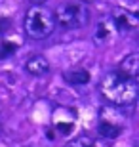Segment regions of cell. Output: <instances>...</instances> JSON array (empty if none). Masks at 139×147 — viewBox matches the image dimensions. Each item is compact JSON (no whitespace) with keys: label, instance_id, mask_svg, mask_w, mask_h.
Segmentation results:
<instances>
[{"label":"cell","instance_id":"6da1fadb","mask_svg":"<svg viewBox=\"0 0 139 147\" xmlns=\"http://www.w3.org/2000/svg\"><path fill=\"white\" fill-rule=\"evenodd\" d=\"M103 98L114 105H132L139 99V84L124 73H109L101 82Z\"/></svg>","mask_w":139,"mask_h":147},{"label":"cell","instance_id":"7a4b0ae2","mask_svg":"<svg viewBox=\"0 0 139 147\" xmlns=\"http://www.w3.org/2000/svg\"><path fill=\"white\" fill-rule=\"evenodd\" d=\"M25 33L29 34L34 40H42V38H48L50 34L54 33L55 25V11H52L48 6L44 4H36L31 6L25 13Z\"/></svg>","mask_w":139,"mask_h":147},{"label":"cell","instance_id":"3957f363","mask_svg":"<svg viewBox=\"0 0 139 147\" xmlns=\"http://www.w3.org/2000/svg\"><path fill=\"white\" fill-rule=\"evenodd\" d=\"M88 19H90V13H88L86 4L82 2H67L55 10V21L65 31L84 27L88 25Z\"/></svg>","mask_w":139,"mask_h":147},{"label":"cell","instance_id":"277c9868","mask_svg":"<svg viewBox=\"0 0 139 147\" xmlns=\"http://www.w3.org/2000/svg\"><path fill=\"white\" fill-rule=\"evenodd\" d=\"M76 124V113L69 107H57L54 113V130L61 136H69Z\"/></svg>","mask_w":139,"mask_h":147},{"label":"cell","instance_id":"5b68a950","mask_svg":"<svg viewBox=\"0 0 139 147\" xmlns=\"http://www.w3.org/2000/svg\"><path fill=\"white\" fill-rule=\"evenodd\" d=\"M25 69L32 76H44L50 71V63L44 55H32V57H29L25 61Z\"/></svg>","mask_w":139,"mask_h":147},{"label":"cell","instance_id":"8992f818","mask_svg":"<svg viewBox=\"0 0 139 147\" xmlns=\"http://www.w3.org/2000/svg\"><path fill=\"white\" fill-rule=\"evenodd\" d=\"M120 73H124L126 76H130L132 80H135L139 84V54L126 55L120 63Z\"/></svg>","mask_w":139,"mask_h":147},{"label":"cell","instance_id":"52a82bcc","mask_svg":"<svg viewBox=\"0 0 139 147\" xmlns=\"http://www.w3.org/2000/svg\"><path fill=\"white\" fill-rule=\"evenodd\" d=\"M63 78L69 84H88L90 82V73L86 69H69L63 73Z\"/></svg>","mask_w":139,"mask_h":147},{"label":"cell","instance_id":"ba28073f","mask_svg":"<svg viewBox=\"0 0 139 147\" xmlns=\"http://www.w3.org/2000/svg\"><path fill=\"white\" fill-rule=\"evenodd\" d=\"M97 130H99V134H101L103 138H109V140L120 136V126L112 124V122H107V120H101L99 126H97Z\"/></svg>","mask_w":139,"mask_h":147},{"label":"cell","instance_id":"9c48e42d","mask_svg":"<svg viewBox=\"0 0 139 147\" xmlns=\"http://www.w3.org/2000/svg\"><path fill=\"white\" fill-rule=\"evenodd\" d=\"M65 147H95V143H93V140L90 136H78L76 140L69 142Z\"/></svg>","mask_w":139,"mask_h":147},{"label":"cell","instance_id":"30bf717a","mask_svg":"<svg viewBox=\"0 0 139 147\" xmlns=\"http://www.w3.org/2000/svg\"><path fill=\"white\" fill-rule=\"evenodd\" d=\"M15 50H17V46H15L13 42H8V40H4V42L0 44V57H8V55H11Z\"/></svg>","mask_w":139,"mask_h":147},{"label":"cell","instance_id":"8fae6325","mask_svg":"<svg viewBox=\"0 0 139 147\" xmlns=\"http://www.w3.org/2000/svg\"><path fill=\"white\" fill-rule=\"evenodd\" d=\"M116 27H118V31H128V29H130V19H128L126 13L116 17Z\"/></svg>","mask_w":139,"mask_h":147},{"label":"cell","instance_id":"7c38bea8","mask_svg":"<svg viewBox=\"0 0 139 147\" xmlns=\"http://www.w3.org/2000/svg\"><path fill=\"white\" fill-rule=\"evenodd\" d=\"M107 34H109V31H107V27H105V23H99V27H97V38H99V40H105Z\"/></svg>","mask_w":139,"mask_h":147},{"label":"cell","instance_id":"4fadbf2b","mask_svg":"<svg viewBox=\"0 0 139 147\" xmlns=\"http://www.w3.org/2000/svg\"><path fill=\"white\" fill-rule=\"evenodd\" d=\"M10 29V21L8 19H0V34H4Z\"/></svg>","mask_w":139,"mask_h":147},{"label":"cell","instance_id":"5bb4252c","mask_svg":"<svg viewBox=\"0 0 139 147\" xmlns=\"http://www.w3.org/2000/svg\"><path fill=\"white\" fill-rule=\"evenodd\" d=\"M31 2L36 6V4H44V2H48V0H31Z\"/></svg>","mask_w":139,"mask_h":147},{"label":"cell","instance_id":"9a60e30c","mask_svg":"<svg viewBox=\"0 0 139 147\" xmlns=\"http://www.w3.org/2000/svg\"><path fill=\"white\" fill-rule=\"evenodd\" d=\"M84 2H93V0H84Z\"/></svg>","mask_w":139,"mask_h":147},{"label":"cell","instance_id":"2e32d148","mask_svg":"<svg viewBox=\"0 0 139 147\" xmlns=\"http://www.w3.org/2000/svg\"><path fill=\"white\" fill-rule=\"evenodd\" d=\"M0 109H2V105H0Z\"/></svg>","mask_w":139,"mask_h":147}]
</instances>
